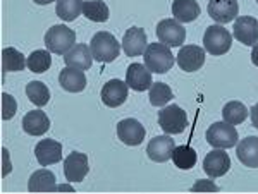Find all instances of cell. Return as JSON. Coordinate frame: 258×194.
<instances>
[{"label": "cell", "mask_w": 258, "mask_h": 194, "mask_svg": "<svg viewBox=\"0 0 258 194\" xmlns=\"http://www.w3.org/2000/svg\"><path fill=\"white\" fill-rule=\"evenodd\" d=\"M249 115H251V124L255 129H258V103L256 105L251 107V110H249Z\"/></svg>", "instance_id": "cell-35"}, {"label": "cell", "mask_w": 258, "mask_h": 194, "mask_svg": "<svg viewBox=\"0 0 258 194\" xmlns=\"http://www.w3.org/2000/svg\"><path fill=\"white\" fill-rule=\"evenodd\" d=\"M35 155L41 167H48L62 160V144L53 139H41L35 148Z\"/></svg>", "instance_id": "cell-18"}, {"label": "cell", "mask_w": 258, "mask_h": 194, "mask_svg": "<svg viewBox=\"0 0 258 194\" xmlns=\"http://www.w3.org/2000/svg\"><path fill=\"white\" fill-rule=\"evenodd\" d=\"M209 16L219 24H227L238 18L239 6L238 0H210Z\"/></svg>", "instance_id": "cell-12"}, {"label": "cell", "mask_w": 258, "mask_h": 194, "mask_svg": "<svg viewBox=\"0 0 258 194\" xmlns=\"http://www.w3.org/2000/svg\"><path fill=\"white\" fill-rule=\"evenodd\" d=\"M174 148H176V144H174V139L170 136H157L148 143V158L157 163H164L172 158Z\"/></svg>", "instance_id": "cell-16"}, {"label": "cell", "mask_w": 258, "mask_h": 194, "mask_svg": "<svg viewBox=\"0 0 258 194\" xmlns=\"http://www.w3.org/2000/svg\"><path fill=\"white\" fill-rule=\"evenodd\" d=\"M198 189H210V191H219L217 185H214V184H205V182H198V184L193 187V191H198Z\"/></svg>", "instance_id": "cell-36"}, {"label": "cell", "mask_w": 258, "mask_h": 194, "mask_svg": "<svg viewBox=\"0 0 258 194\" xmlns=\"http://www.w3.org/2000/svg\"><path fill=\"white\" fill-rule=\"evenodd\" d=\"M126 82L135 91H147L152 88V71L145 64H131L126 71Z\"/></svg>", "instance_id": "cell-15"}, {"label": "cell", "mask_w": 258, "mask_h": 194, "mask_svg": "<svg viewBox=\"0 0 258 194\" xmlns=\"http://www.w3.org/2000/svg\"><path fill=\"white\" fill-rule=\"evenodd\" d=\"M174 98L172 89L169 88V84L165 82H153L150 88V103L153 107H162L165 103H169Z\"/></svg>", "instance_id": "cell-32"}, {"label": "cell", "mask_w": 258, "mask_h": 194, "mask_svg": "<svg viewBox=\"0 0 258 194\" xmlns=\"http://www.w3.org/2000/svg\"><path fill=\"white\" fill-rule=\"evenodd\" d=\"M28 189L31 192H50V191H57L59 187L55 185V175L50 170H47V168H41V170H36L30 177Z\"/></svg>", "instance_id": "cell-23"}, {"label": "cell", "mask_w": 258, "mask_h": 194, "mask_svg": "<svg viewBox=\"0 0 258 194\" xmlns=\"http://www.w3.org/2000/svg\"><path fill=\"white\" fill-rule=\"evenodd\" d=\"M251 62L258 67V43L253 45V50H251Z\"/></svg>", "instance_id": "cell-37"}, {"label": "cell", "mask_w": 258, "mask_h": 194, "mask_svg": "<svg viewBox=\"0 0 258 194\" xmlns=\"http://www.w3.org/2000/svg\"><path fill=\"white\" fill-rule=\"evenodd\" d=\"M64 62L68 67L88 71L91 67V62H93V55H91L90 47H86V45H74L64 55Z\"/></svg>", "instance_id": "cell-20"}, {"label": "cell", "mask_w": 258, "mask_h": 194, "mask_svg": "<svg viewBox=\"0 0 258 194\" xmlns=\"http://www.w3.org/2000/svg\"><path fill=\"white\" fill-rule=\"evenodd\" d=\"M18 110V103L9 93H2V119L4 121H9L16 115Z\"/></svg>", "instance_id": "cell-33"}, {"label": "cell", "mask_w": 258, "mask_h": 194, "mask_svg": "<svg viewBox=\"0 0 258 194\" xmlns=\"http://www.w3.org/2000/svg\"><path fill=\"white\" fill-rule=\"evenodd\" d=\"M232 30H234L232 35L239 43L246 45V47H253V45L258 43V19L249 18V16L236 18Z\"/></svg>", "instance_id": "cell-11"}, {"label": "cell", "mask_w": 258, "mask_h": 194, "mask_svg": "<svg viewBox=\"0 0 258 194\" xmlns=\"http://www.w3.org/2000/svg\"><path fill=\"white\" fill-rule=\"evenodd\" d=\"M238 131L232 124H227L226 121L224 122H215L212 124L207 131V141L209 144H212L214 148H232L238 144Z\"/></svg>", "instance_id": "cell-5"}, {"label": "cell", "mask_w": 258, "mask_h": 194, "mask_svg": "<svg viewBox=\"0 0 258 194\" xmlns=\"http://www.w3.org/2000/svg\"><path fill=\"white\" fill-rule=\"evenodd\" d=\"M59 84L62 86V89L69 93H81L86 88V76L80 69H73L66 65L64 71H60L59 74Z\"/></svg>", "instance_id": "cell-21"}, {"label": "cell", "mask_w": 258, "mask_h": 194, "mask_svg": "<svg viewBox=\"0 0 258 194\" xmlns=\"http://www.w3.org/2000/svg\"><path fill=\"white\" fill-rule=\"evenodd\" d=\"M2 153H4V167H6V168H4V172H2V175L6 177L7 174H9V170H12V165H9V160H7V158H9V155H7L6 148L2 150Z\"/></svg>", "instance_id": "cell-34"}, {"label": "cell", "mask_w": 258, "mask_h": 194, "mask_svg": "<svg viewBox=\"0 0 258 194\" xmlns=\"http://www.w3.org/2000/svg\"><path fill=\"white\" fill-rule=\"evenodd\" d=\"M157 38L167 47H181L186 40V30L176 19H164L157 24Z\"/></svg>", "instance_id": "cell-7"}, {"label": "cell", "mask_w": 258, "mask_h": 194, "mask_svg": "<svg viewBox=\"0 0 258 194\" xmlns=\"http://www.w3.org/2000/svg\"><path fill=\"white\" fill-rule=\"evenodd\" d=\"M159 126L167 134H181L188 127V115L177 105H169L159 112Z\"/></svg>", "instance_id": "cell-6"}, {"label": "cell", "mask_w": 258, "mask_h": 194, "mask_svg": "<svg viewBox=\"0 0 258 194\" xmlns=\"http://www.w3.org/2000/svg\"><path fill=\"white\" fill-rule=\"evenodd\" d=\"M256 2H258V0H256Z\"/></svg>", "instance_id": "cell-39"}, {"label": "cell", "mask_w": 258, "mask_h": 194, "mask_svg": "<svg viewBox=\"0 0 258 194\" xmlns=\"http://www.w3.org/2000/svg\"><path fill=\"white\" fill-rule=\"evenodd\" d=\"M90 50L95 60L98 62H114L120 53V43L109 31H98L90 41Z\"/></svg>", "instance_id": "cell-1"}, {"label": "cell", "mask_w": 258, "mask_h": 194, "mask_svg": "<svg viewBox=\"0 0 258 194\" xmlns=\"http://www.w3.org/2000/svg\"><path fill=\"white\" fill-rule=\"evenodd\" d=\"M83 2L85 0H57V16L66 23H71L80 16V12H83Z\"/></svg>", "instance_id": "cell-29"}, {"label": "cell", "mask_w": 258, "mask_h": 194, "mask_svg": "<svg viewBox=\"0 0 258 194\" xmlns=\"http://www.w3.org/2000/svg\"><path fill=\"white\" fill-rule=\"evenodd\" d=\"M231 168V158L224 151V148H215L210 153H207L205 160H203V170L205 174L215 179V177L226 175Z\"/></svg>", "instance_id": "cell-10"}, {"label": "cell", "mask_w": 258, "mask_h": 194, "mask_svg": "<svg viewBox=\"0 0 258 194\" xmlns=\"http://www.w3.org/2000/svg\"><path fill=\"white\" fill-rule=\"evenodd\" d=\"M23 129L30 136H41L50 129V119L41 110H33L24 115Z\"/></svg>", "instance_id": "cell-22"}, {"label": "cell", "mask_w": 258, "mask_h": 194, "mask_svg": "<svg viewBox=\"0 0 258 194\" xmlns=\"http://www.w3.org/2000/svg\"><path fill=\"white\" fill-rule=\"evenodd\" d=\"M127 82L120 81V79H110L107 81V84H103L102 88V102L105 103L110 109H115V107H120L127 98Z\"/></svg>", "instance_id": "cell-14"}, {"label": "cell", "mask_w": 258, "mask_h": 194, "mask_svg": "<svg viewBox=\"0 0 258 194\" xmlns=\"http://www.w3.org/2000/svg\"><path fill=\"white\" fill-rule=\"evenodd\" d=\"M24 65H28V59L14 47H7L2 50V71L4 72H19L24 71Z\"/></svg>", "instance_id": "cell-25"}, {"label": "cell", "mask_w": 258, "mask_h": 194, "mask_svg": "<svg viewBox=\"0 0 258 194\" xmlns=\"http://www.w3.org/2000/svg\"><path fill=\"white\" fill-rule=\"evenodd\" d=\"M232 36L226 28L220 24H212L203 35V47L212 55H224L231 50Z\"/></svg>", "instance_id": "cell-4"}, {"label": "cell", "mask_w": 258, "mask_h": 194, "mask_svg": "<svg viewBox=\"0 0 258 194\" xmlns=\"http://www.w3.org/2000/svg\"><path fill=\"white\" fill-rule=\"evenodd\" d=\"M147 33L141 28H129L122 38V50L127 57L143 55L147 50Z\"/></svg>", "instance_id": "cell-17"}, {"label": "cell", "mask_w": 258, "mask_h": 194, "mask_svg": "<svg viewBox=\"0 0 258 194\" xmlns=\"http://www.w3.org/2000/svg\"><path fill=\"white\" fill-rule=\"evenodd\" d=\"M239 162L248 168H258V138L256 136H248L241 139L236 148Z\"/></svg>", "instance_id": "cell-19"}, {"label": "cell", "mask_w": 258, "mask_h": 194, "mask_svg": "<svg viewBox=\"0 0 258 194\" xmlns=\"http://www.w3.org/2000/svg\"><path fill=\"white\" fill-rule=\"evenodd\" d=\"M52 65V55H50V50H35L30 53L28 57V69L35 74H41L47 72Z\"/></svg>", "instance_id": "cell-30"}, {"label": "cell", "mask_w": 258, "mask_h": 194, "mask_svg": "<svg viewBox=\"0 0 258 194\" xmlns=\"http://www.w3.org/2000/svg\"><path fill=\"white\" fill-rule=\"evenodd\" d=\"M172 14L179 23H193L200 16V6L197 0H174Z\"/></svg>", "instance_id": "cell-24"}, {"label": "cell", "mask_w": 258, "mask_h": 194, "mask_svg": "<svg viewBox=\"0 0 258 194\" xmlns=\"http://www.w3.org/2000/svg\"><path fill=\"white\" fill-rule=\"evenodd\" d=\"M35 4H38V6H48V4L55 2V0H33Z\"/></svg>", "instance_id": "cell-38"}, {"label": "cell", "mask_w": 258, "mask_h": 194, "mask_svg": "<svg viewBox=\"0 0 258 194\" xmlns=\"http://www.w3.org/2000/svg\"><path fill=\"white\" fill-rule=\"evenodd\" d=\"M83 16L95 23H105L109 19V7L102 0H86L83 2Z\"/></svg>", "instance_id": "cell-27"}, {"label": "cell", "mask_w": 258, "mask_h": 194, "mask_svg": "<svg viewBox=\"0 0 258 194\" xmlns=\"http://www.w3.org/2000/svg\"><path fill=\"white\" fill-rule=\"evenodd\" d=\"M197 151L193 150L188 144H182V146H176L172 151V162L177 168L181 170H191V168L197 165Z\"/></svg>", "instance_id": "cell-26"}, {"label": "cell", "mask_w": 258, "mask_h": 194, "mask_svg": "<svg viewBox=\"0 0 258 194\" xmlns=\"http://www.w3.org/2000/svg\"><path fill=\"white\" fill-rule=\"evenodd\" d=\"M90 172L88 156L80 151H73L68 155L64 163V175L68 182H81Z\"/></svg>", "instance_id": "cell-9"}, {"label": "cell", "mask_w": 258, "mask_h": 194, "mask_svg": "<svg viewBox=\"0 0 258 194\" xmlns=\"http://www.w3.org/2000/svg\"><path fill=\"white\" fill-rule=\"evenodd\" d=\"M26 94L30 98V102L36 107H45L50 100V91L45 86V82L40 81H31L26 84Z\"/></svg>", "instance_id": "cell-31"}, {"label": "cell", "mask_w": 258, "mask_h": 194, "mask_svg": "<svg viewBox=\"0 0 258 194\" xmlns=\"http://www.w3.org/2000/svg\"><path fill=\"white\" fill-rule=\"evenodd\" d=\"M176 60L184 72H197L205 64V50L198 45H184L179 50Z\"/></svg>", "instance_id": "cell-8"}, {"label": "cell", "mask_w": 258, "mask_h": 194, "mask_svg": "<svg viewBox=\"0 0 258 194\" xmlns=\"http://www.w3.org/2000/svg\"><path fill=\"white\" fill-rule=\"evenodd\" d=\"M76 43V33L66 24H55L45 33V45L47 50L57 55H66Z\"/></svg>", "instance_id": "cell-3"}, {"label": "cell", "mask_w": 258, "mask_h": 194, "mask_svg": "<svg viewBox=\"0 0 258 194\" xmlns=\"http://www.w3.org/2000/svg\"><path fill=\"white\" fill-rule=\"evenodd\" d=\"M143 59H145V65L152 72L157 74L169 72L172 69L174 62H176L172 52H170V47L164 43H150L143 53Z\"/></svg>", "instance_id": "cell-2"}, {"label": "cell", "mask_w": 258, "mask_h": 194, "mask_svg": "<svg viewBox=\"0 0 258 194\" xmlns=\"http://www.w3.org/2000/svg\"><path fill=\"white\" fill-rule=\"evenodd\" d=\"M248 114H249V110L241 102H229L222 109L224 121L227 124H232V126H238V124L246 121Z\"/></svg>", "instance_id": "cell-28"}, {"label": "cell", "mask_w": 258, "mask_h": 194, "mask_svg": "<svg viewBox=\"0 0 258 194\" xmlns=\"http://www.w3.org/2000/svg\"><path fill=\"white\" fill-rule=\"evenodd\" d=\"M145 127L136 119H124L117 124L119 139L127 146H138L145 139Z\"/></svg>", "instance_id": "cell-13"}]
</instances>
